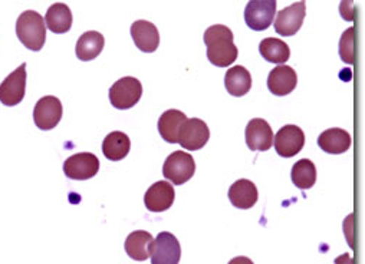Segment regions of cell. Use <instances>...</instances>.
Wrapping results in <instances>:
<instances>
[{
	"label": "cell",
	"mask_w": 365,
	"mask_h": 264,
	"mask_svg": "<svg viewBox=\"0 0 365 264\" xmlns=\"http://www.w3.org/2000/svg\"><path fill=\"white\" fill-rule=\"evenodd\" d=\"M104 46H106V39L100 32H96V31L85 32L83 35H81V38L76 42V46H75L76 58L83 62L93 60L100 56Z\"/></svg>",
	"instance_id": "18"
},
{
	"label": "cell",
	"mask_w": 365,
	"mask_h": 264,
	"mask_svg": "<svg viewBox=\"0 0 365 264\" xmlns=\"http://www.w3.org/2000/svg\"><path fill=\"white\" fill-rule=\"evenodd\" d=\"M153 236L147 231H134L125 240V251L128 257L135 261H144L150 257V247L153 243Z\"/></svg>",
	"instance_id": "24"
},
{
	"label": "cell",
	"mask_w": 365,
	"mask_h": 264,
	"mask_svg": "<svg viewBox=\"0 0 365 264\" xmlns=\"http://www.w3.org/2000/svg\"><path fill=\"white\" fill-rule=\"evenodd\" d=\"M339 55L345 63L351 65L354 62V28H349L342 33L339 42Z\"/></svg>",
	"instance_id": "27"
},
{
	"label": "cell",
	"mask_w": 365,
	"mask_h": 264,
	"mask_svg": "<svg viewBox=\"0 0 365 264\" xmlns=\"http://www.w3.org/2000/svg\"><path fill=\"white\" fill-rule=\"evenodd\" d=\"M131 36L135 46L145 53L155 52L160 45L158 29L148 21H135L131 25Z\"/></svg>",
	"instance_id": "16"
},
{
	"label": "cell",
	"mask_w": 365,
	"mask_h": 264,
	"mask_svg": "<svg viewBox=\"0 0 365 264\" xmlns=\"http://www.w3.org/2000/svg\"><path fill=\"white\" fill-rule=\"evenodd\" d=\"M292 183L301 189V190H308L312 189L317 183V167L311 159H299L294 167H292Z\"/></svg>",
	"instance_id": "26"
},
{
	"label": "cell",
	"mask_w": 365,
	"mask_h": 264,
	"mask_svg": "<svg viewBox=\"0 0 365 264\" xmlns=\"http://www.w3.org/2000/svg\"><path fill=\"white\" fill-rule=\"evenodd\" d=\"M63 108L62 102L56 97H43L41 98L34 110L35 125L42 131H49L58 127L62 120Z\"/></svg>",
	"instance_id": "9"
},
{
	"label": "cell",
	"mask_w": 365,
	"mask_h": 264,
	"mask_svg": "<svg viewBox=\"0 0 365 264\" xmlns=\"http://www.w3.org/2000/svg\"><path fill=\"white\" fill-rule=\"evenodd\" d=\"M245 137L246 144L252 151H267L273 144V131L270 125L262 118L249 121Z\"/></svg>",
	"instance_id": "15"
},
{
	"label": "cell",
	"mask_w": 365,
	"mask_h": 264,
	"mask_svg": "<svg viewBox=\"0 0 365 264\" xmlns=\"http://www.w3.org/2000/svg\"><path fill=\"white\" fill-rule=\"evenodd\" d=\"M143 97V85L137 78L125 76L110 88V102L114 108L125 111L138 104Z\"/></svg>",
	"instance_id": "4"
},
{
	"label": "cell",
	"mask_w": 365,
	"mask_h": 264,
	"mask_svg": "<svg viewBox=\"0 0 365 264\" xmlns=\"http://www.w3.org/2000/svg\"><path fill=\"white\" fill-rule=\"evenodd\" d=\"M335 264H354V260L348 253H345L335 258Z\"/></svg>",
	"instance_id": "28"
},
{
	"label": "cell",
	"mask_w": 365,
	"mask_h": 264,
	"mask_svg": "<svg viewBox=\"0 0 365 264\" xmlns=\"http://www.w3.org/2000/svg\"><path fill=\"white\" fill-rule=\"evenodd\" d=\"M305 15H307L305 2L294 4L278 14L273 26H275L277 33L281 36H294L302 28Z\"/></svg>",
	"instance_id": "12"
},
{
	"label": "cell",
	"mask_w": 365,
	"mask_h": 264,
	"mask_svg": "<svg viewBox=\"0 0 365 264\" xmlns=\"http://www.w3.org/2000/svg\"><path fill=\"white\" fill-rule=\"evenodd\" d=\"M225 86L230 95L243 97L250 91L252 76L245 66L242 65L233 66L226 72Z\"/></svg>",
	"instance_id": "21"
},
{
	"label": "cell",
	"mask_w": 365,
	"mask_h": 264,
	"mask_svg": "<svg viewBox=\"0 0 365 264\" xmlns=\"http://www.w3.org/2000/svg\"><path fill=\"white\" fill-rule=\"evenodd\" d=\"M26 93V63H22L0 83V102L5 107L21 104Z\"/></svg>",
	"instance_id": "7"
},
{
	"label": "cell",
	"mask_w": 365,
	"mask_h": 264,
	"mask_svg": "<svg viewBox=\"0 0 365 264\" xmlns=\"http://www.w3.org/2000/svg\"><path fill=\"white\" fill-rule=\"evenodd\" d=\"M275 139V149L284 158H292L299 154L305 145V134L297 125H285L278 132Z\"/></svg>",
	"instance_id": "11"
},
{
	"label": "cell",
	"mask_w": 365,
	"mask_h": 264,
	"mask_svg": "<svg viewBox=\"0 0 365 264\" xmlns=\"http://www.w3.org/2000/svg\"><path fill=\"white\" fill-rule=\"evenodd\" d=\"M229 264H253V261L249 257L240 255V257H235L233 260H230Z\"/></svg>",
	"instance_id": "29"
},
{
	"label": "cell",
	"mask_w": 365,
	"mask_h": 264,
	"mask_svg": "<svg viewBox=\"0 0 365 264\" xmlns=\"http://www.w3.org/2000/svg\"><path fill=\"white\" fill-rule=\"evenodd\" d=\"M16 35L25 48L39 52L46 41L45 19L35 11L24 12L16 22Z\"/></svg>",
	"instance_id": "2"
},
{
	"label": "cell",
	"mask_w": 365,
	"mask_h": 264,
	"mask_svg": "<svg viewBox=\"0 0 365 264\" xmlns=\"http://www.w3.org/2000/svg\"><path fill=\"white\" fill-rule=\"evenodd\" d=\"M207 46V58L210 63L219 68H227L237 59V48L233 43V33L225 25L210 26L203 36Z\"/></svg>",
	"instance_id": "1"
},
{
	"label": "cell",
	"mask_w": 365,
	"mask_h": 264,
	"mask_svg": "<svg viewBox=\"0 0 365 264\" xmlns=\"http://www.w3.org/2000/svg\"><path fill=\"white\" fill-rule=\"evenodd\" d=\"M259 199L256 186L249 180H237L229 190L230 203L240 210L252 208Z\"/></svg>",
	"instance_id": "19"
},
{
	"label": "cell",
	"mask_w": 365,
	"mask_h": 264,
	"mask_svg": "<svg viewBox=\"0 0 365 264\" xmlns=\"http://www.w3.org/2000/svg\"><path fill=\"white\" fill-rule=\"evenodd\" d=\"M131 149V141L127 134L121 131H114L104 138L103 152L110 161L124 159Z\"/></svg>",
	"instance_id": "22"
},
{
	"label": "cell",
	"mask_w": 365,
	"mask_h": 264,
	"mask_svg": "<svg viewBox=\"0 0 365 264\" xmlns=\"http://www.w3.org/2000/svg\"><path fill=\"white\" fill-rule=\"evenodd\" d=\"M45 25L53 33H66L72 26V12L65 4L52 5L45 16Z\"/></svg>",
	"instance_id": "23"
},
{
	"label": "cell",
	"mask_w": 365,
	"mask_h": 264,
	"mask_svg": "<svg viewBox=\"0 0 365 264\" xmlns=\"http://www.w3.org/2000/svg\"><path fill=\"white\" fill-rule=\"evenodd\" d=\"M318 145L328 154H342L351 147V135L341 128H331L318 137Z\"/></svg>",
	"instance_id": "20"
},
{
	"label": "cell",
	"mask_w": 365,
	"mask_h": 264,
	"mask_svg": "<svg viewBox=\"0 0 365 264\" xmlns=\"http://www.w3.org/2000/svg\"><path fill=\"white\" fill-rule=\"evenodd\" d=\"M210 138L209 127L205 121L199 118H190L181 127V131L178 134V144L190 151L202 149Z\"/></svg>",
	"instance_id": "10"
},
{
	"label": "cell",
	"mask_w": 365,
	"mask_h": 264,
	"mask_svg": "<svg viewBox=\"0 0 365 264\" xmlns=\"http://www.w3.org/2000/svg\"><path fill=\"white\" fill-rule=\"evenodd\" d=\"M174 197L175 193L173 186L167 181H158L147 190L144 196V204L151 213H163L173 206Z\"/></svg>",
	"instance_id": "14"
},
{
	"label": "cell",
	"mask_w": 365,
	"mask_h": 264,
	"mask_svg": "<svg viewBox=\"0 0 365 264\" xmlns=\"http://www.w3.org/2000/svg\"><path fill=\"white\" fill-rule=\"evenodd\" d=\"M277 0H250L245 9L246 25L256 31H266L275 19Z\"/></svg>",
	"instance_id": "6"
},
{
	"label": "cell",
	"mask_w": 365,
	"mask_h": 264,
	"mask_svg": "<svg viewBox=\"0 0 365 264\" xmlns=\"http://www.w3.org/2000/svg\"><path fill=\"white\" fill-rule=\"evenodd\" d=\"M196 172L193 157L185 151H175L167 157L163 165V175L175 186L187 183Z\"/></svg>",
	"instance_id": "3"
},
{
	"label": "cell",
	"mask_w": 365,
	"mask_h": 264,
	"mask_svg": "<svg viewBox=\"0 0 365 264\" xmlns=\"http://www.w3.org/2000/svg\"><path fill=\"white\" fill-rule=\"evenodd\" d=\"M298 83L297 72L288 65H279L272 69L267 76V88L269 91L277 97L289 95Z\"/></svg>",
	"instance_id": "13"
},
{
	"label": "cell",
	"mask_w": 365,
	"mask_h": 264,
	"mask_svg": "<svg viewBox=\"0 0 365 264\" xmlns=\"http://www.w3.org/2000/svg\"><path fill=\"white\" fill-rule=\"evenodd\" d=\"M260 55L270 63H285L291 56L289 46L277 38H266L259 45Z\"/></svg>",
	"instance_id": "25"
},
{
	"label": "cell",
	"mask_w": 365,
	"mask_h": 264,
	"mask_svg": "<svg viewBox=\"0 0 365 264\" xmlns=\"http://www.w3.org/2000/svg\"><path fill=\"white\" fill-rule=\"evenodd\" d=\"M151 264H178L181 258V247L175 236L163 231L153 240L150 247Z\"/></svg>",
	"instance_id": "8"
},
{
	"label": "cell",
	"mask_w": 365,
	"mask_h": 264,
	"mask_svg": "<svg viewBox=\"0 0 365 264\" xmlns=\"http://www.w3.org/2000/svg\"><path fill=\"white\" fill-rule=\"evenodd\" d=\"M100 171V159L91 152H79L69 157L63 164V172L68 179L85 181L93 179Z\"/></svg>",
	"instance_id": "5"
},
{
	"label": "cell",
	"mask_w": 365,
	"mask_h": 264,
	"mask_svg": "<svg viewBox=\"0 0 365 264\" xmlns=\"http://www.w3.org/2000/svg\"><path fill=\"white\" fill-rule=\"evenodd\" d=\"M186 121L187 117L185 112L178 110L165 111L158 120V132L161 138L168 144H178V134Z\"/></svg>",
	"instance_id": "17"
}]
</instances>
